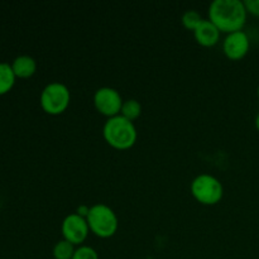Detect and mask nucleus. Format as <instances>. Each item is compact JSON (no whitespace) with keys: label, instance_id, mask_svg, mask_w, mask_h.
<instances>
[{"label":"nucleus","instance_id":"obj_1","mask_svg":"<svg viewBox=\"0 0 259 259\" xmlns=\"http://www.w3.org/2000/svg\"><path fill=\"white\" fill-rule=\"evenodd\" d=\"M207 13V19L227 34L243 30L248 15L244 2L240 0H215L210 4Z\"/></svg>","mask_w":259,"mask_h":259},{"label":"nucleus","instance_id":"obj_2","mask_svg":"<svg viewBox=\"0 0 259 259\" xmlns=\"http://www.w3.org/2000/svg\"><path fill=\"white\" fill-rule=\"evenodd\" d=\"M103 136L106 143L118 151H126L136 144L137 128L133 121L128 120L124 116L116 115L109 118L103 128Z\"/></svg>","mask_w":259,"mask_h":259},{"label":"nucleus","instance_id":"obj_3","mask_svg":"<svg viewBox=\"0 0 259 259\" xmlns=\"http://www.w3.org/2000/svg\"><path fill=\"white\" fill-rule=\"evenodd\" d=\"M86 220L90 232L101 239L114 237L118 232V217L115 211L105 204H96L91 206Z\"/></svg>","mask_w":259,"mask_h":259},{"label":"nucleus","instance_id":"obj_4","mask_svg":"<svg viewBox=\"0 0 259 259\" xmlns=\"http://www.w3.org/2000/svg\"><path fill=\"white\" fill-rule=\"evenodd\" d=\"M190 189L194 199L206 206L219 204L224 196L223 184L217 177L209 174H201L195 177Z\"/></svg>","mask_w":259,"mask_h":259},{"label":"nucleus","instance_id":"obj_5","mask_svg":"<svg viewBox=\"0 0 259 259\" xmlns=\"http://www.w3.org/2000/svg\"><path fill=\"white\" fill-rule=\"evenodd\" d=\"M71 101V94L67 86L61 82H51L42 90L39 104L42 110L48 115H60L65 113Z\"/></svg>","mask_w":259,"mask_h":259},{"label":"nucleus","instance_id":"obj_6","mask_svg":"<svg viewBox=\"0 0 259 259\" xmlns=\"http://www.w3.org/2000/svg\"><path fill=\"white\" fill-rule=\"evenodd\" d=\"M123 99L118 90L113 88H100L94 94V105L95 109L106 118H114L120 115L121 106H123Z\"/></svg>","mask_w":259,"mask_h":259},{"label":"nucleus","instance_id":"obj_7","mask_svg":"<svg viewBox=\"0 0 259 259\" xmlns=\"http://www.w3.org/2000/svg\"><path fill=\"white\" fill-rule=\"evenodd\" d=\"M61 232H62L63 239L73 245H81L89 237L90 228L85 218L72 212L63 219L61 224Z\"/></svg>","mask_w":259,"mask_h":259},{"label":"nucleus","instance_id":"obj_8","mask_svg":"<svg viewBox=\"0 0 259 259\" xmlns=\"http://www.w3.org/2000/svg\"><path fill=\"white\" fill-rule=\"evenodd\" d=\"M250 48V39L244 30L227 34L223 42V52L229 60L239 61L247 56Z\"/></svg>","mask_w":259,"mask_h":259},{"label":"nucleus","instance_id":"obj_9","mask_svg":"<svg viewBox=\"0 0 259 259\" xmlns=\"http://www.w3.org/2000/svg\"><path fill=\"white\" fill-rule=\"evenodd\" d=\"M220 34H222V32L209 19L202 20L199 27L194 30L195 39L202 47H214V46H217L220 40Z\"/></svg>","mask_w":259,"mask_h":259},{"label":"nucleus","instance_id":"obj_10","mask_svg":"<svg viewBox=\"0 0 259 259\" xmlns=\"http://www.w3.org/2000/svg\"><path fill=\"white\" fill-rule=\"evenodd\" d=\"M12 68L17 78H29L37 71V62L30 56L23 55L13 61Z\"/></svg>","mask_w":259,"mask_h":259},{"label":"nucleus","instance_id":"obj_11","mask_svg":"<svg viewBox=\"0 0 259 259\" xmlns=\"http://www.w3.org/2000/svg\"><path fill=\"white\" fill-rule=\"evenodd\" d=\"M15 75L13 72L12 65L0 62V96L5 95L13 89L15 83Z\"/></svg>","mask_w":259,"mask_h":259},{"label":"nucleus","instance_id":"obj_12","mask_svg":"<svg viewBox=\"0 0 259 259\" xmlns=\"http://www.w3.org/2000/svg\"><path fill=\"white\" fill-rule=\"evenodd\" d=\"M142 114V105L139 101H137L136 99H129V100H125L123 103V106H121L120 115L124 116L128 120L134 121L141 116Z\"/></svg>","mask_w":259,"mask_h":259},{"label":"nucleus","instance_id":"obj_13","mask_svg":"<svg viewBox=\"0 0 259 259\" xmlns=\"http://www.w3.org/2000/svg\"><path fill=\"white\" fill-rule=\"evenodd\" d=\"M75 250V245L62 239L56 243V245L53 247V257L55 259H72Z\"/></svg>","mask_w":259,"mask_h":259},{"label":"nucleus","instance_id":"obj_14","mask_svg":"<svg viewBox=\"0 0 259 259\" xmlns=\"http://www.w3.org/2000/svg\"><path fill=\"white\" fill-rule=\"evenodd\" d=\"M204 20V18L200 15L199 12L196 10H187L186 13H184L181 18V23L187 30H192L194 32L197 27L200 25V23Z\"/></svg>","mask_w":259,"mask_h":259},{"label":"nucleus","instance_id":"obj_15","mask_svg":"<svg viewBox=\"0 0 259 259\" xmlns=\"http://www.w3.org/2000/svg\"><path fill=\"white\" fill-rule=\"evenodd\" d=\"M72 259H99V254L93 247L80 245L78 248H76Z\"/></svg>","mask_w":259,"mask_h":259},{"label":"nucleus","instance_id":"obj_16","mask_svg":"<svg viewBox=\"0 0 259 259\" xmlns=\"http://www.w3.org/2000/svg\"><path fill=\"white\" fill-rule=\"evenodd\" d=\"M244 5L248 13L259 17V0H245Z\"/></svg>","mask_w":259,"mask_h":259},{"label":"nucleus","instance_id":"obj_17","mask_svg":"<svg viewBox=\"0 0 259 259\" xmlns=\"http://www.w3.org/2000/svg\"><path fill=\"white\" fill-rule=\"evenodd\" d=\"M90 207L91 206H88V205H80V206L77 207V209H76V214L77 215H80V217H82V218H88V215H89V212H90Z\"/></svg>","mask_w":259,"mask_h":259},{"label":"nucleus","instance_id":"obj_18","mask_svg":"<svg viewBox=\"0 0 259 259\" xmlns=\"http://www.w3.org/2000/svg\"><path fill=\"white\" fill-rule=\"evenodd\" d=\"M255 128L259 131V113L257 114V116H255Z\"/></svg>","mask_w":259,"mask_h":259},{"label":"nucleus","instance_id":"obj_19","mask_svg":"<svg viewBox=\"0 0 259 259\" xmlns=\"http://www.w3.org/2000/svg\"><path fill=\"white\" fill-rule=\"evenodd\" d=\"M257 94H258V98H259V85H258V90H257Z\"/></svg>","mask_w":259,"mask_h":259}]
</instances>
